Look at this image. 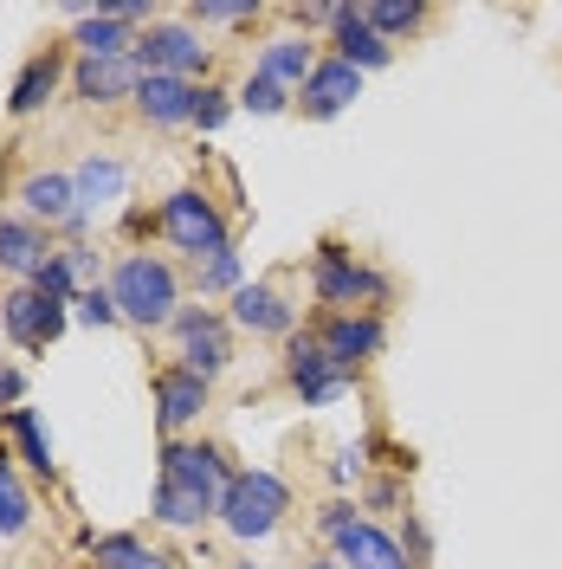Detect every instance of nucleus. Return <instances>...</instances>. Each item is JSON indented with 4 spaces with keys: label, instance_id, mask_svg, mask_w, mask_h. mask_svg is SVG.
I'll use <instances>...</instances> for the list:
<instances>
[{
    "label": "nucleus",
    "instance_id": "c85d7f7f",
    "mask_svg": "<svg viewBox=\"0 0 562 569\" xmlns=\"http://www.w3.org/2000/svg\"><path fill=\"white\" fill-rule=\"evenodd\" d=\"M194 284H201V298H220V291L233 298V291L247 284V272H240V252L227 247V252H213V259H201V266H194Z\"/></svg>",
    "mask_w": 562,
    "mask_h": 569
},
{
    "label": "nucleus",
    "instance_id": "2f4dec72",
    "mask_svg": "<svg viewBox=\"0 0 562 569\" xmlns=\"http://www.w3.org/2000/svg\"><path fill=\"white\" fill-rule=\"evenodd\" d=\"M240 110H252V117H279V110H291V91H284V84H272L265 71H252L247 91H240Z\"/></svg>",
    "mask_w": 562,
    "mask_h": 569
},
{
    "label": "nucleus",
    "instance_id": "aec40b11",
    "mask_svg": "<svg viewBox=\"0 0 562 569\" xmlns=\"http://www.w3.org/2000/svg\"><path fill=\"white\" fill-rule=\"evenodd\" d=\"M137 110H142V123L175 130V123H188V117H194V84H188V78H169V71H142Z\"/></svg>",
    "mask_w": 562,
    "mask_h": 569
},
{
    "label": "nucleus",
    "instance_id": "7ed1b4c3",
    "mask_svg": "<svg viewBox=\"0 0 562 569\" xmlns=\"http://www.w3.org/2000/svg\"><path fill=\"white\" fill-rule=\"evenodd\" d=\"M155 233H162L175 252H188L194 266L233 247V233H227V213L208 201V188H175V194L155 208Z\"/></svg>",
    "mask_w": 562,
    "mask_h": 569
},
{
    "label": "nucleus",
    "instance_id": "7c9ffc66",
    "mask_svg": "<svg viewBox=\"0 0 562 569\" xmlns=\"http://www.w3.org/2000/svg\"><path fill=\"white\" fill-rule=\"evenodd\" d=\"M71 318L91 323V330H110V323H123V318H117V298H110V284H84V291L71 298Z\"/></svg>",
    "mask_w": 562,
    "mask_h": 569
},
{
    "label": "nucleus",
    "instance_id": "c9c22d12",
    "mask_svg": "<svg viewBox=\"0 0 562 569\" xmlns=\"http://www.w3.org/2000/svg\"><path fill=\"white\" fill-rule=\"evenodd\" d=\"M401 550H408V563H414V569L433 557V537H426V525L414 518V511H408V543H401Z\"/></svg>",
    "mask_w": 562,
    "mask_h": 569
},
{
    "label": "nucleus",
    "instance_id": "2eb2a0df",
    "mask_svg": "<svg viewBox=\"0 0 562 569\" xmlns=\"http://www.w3.org/2000/svg\"><path fill=\"white\" fill-rule=\"evenodd\" d=\"M59 78H66V46H39V52H27V66L13 71V91H7V117H39V110L52 104Z\"/></svg>",
    "mask_w": 562,
    "mask_h": 569
},
{
    "label": "nucleus",
    "instance_id": "a211bd4d",
    "mask_svg": "<svg viewBox=\"0 0 562 569\" xmlns=\"http://www.w3.org/2000/svg\"><path fill=\"white\" fill-rule=\"evenodd\" d=\"M330 59H343V66H355V71H382L388 59H394V46H388L369 20H362V7H350L343 0V13H337V27H330Z\"/></svg>",
    "mask_w": 562,
    "mask_h": 569
},
{
    "label": "nucleus",
    "instance_id": "f8f14e48",
    "mask_svg": "<svg viewBox=\"0 0 562 569\" xmlns=\"http://www.w3.org/2000/svg\"><path fill=\"white\" fill-rule=\"evenodd\" d=\"M208 395H213L208 376H194V369H181V362H162V369H155V427H162L169 440H181V427H194L208 415Z\"/></svg>",
    "mask_w": 562,
    "mask_h": 569
},
{
    "label": "nucleus",
    "instance_id": "ea45409f",
    "mask_svg": "<svg viewBox=\"0 0 562 569\" xmlns=\"http://www.w3.org/2000/svg\"><path fill=\"white\" fill-rule=\"evenodd\" d=\"M233 569H259V563H233Z\"/></svg>",
    "mask_w": 562,
    "mask_h": 569
},
{
    "label": "nucleus",
    "instance_id": "4be33fe9",
    "mask_svg": "<svg viewBox=\"0 0 562 569\" xmlns=\"http://www.w3.org/2000/svg\"><path fill=\"white\" fill-rule=\"evenodd\" d=\"M259 71H265L272 84H284V91H304V78L317 71V46L304 33H279L259 52Z\"/></svg>",
    "mask_w": 562,
    "mask_h": 569
},
{
    "label": "nucleus",
    "instance_id": "cd10ccee",
    "mask_svg": "<svg viewBox=\"0 0 562 569\" xmlns=\"http://www.w3.org/2000/svg\"><path fill=\"white\" fill-rule=\"evenodd\" d=\"M362 20L394 46L401 33H421V27H426V7H421V0H369V7H362Z\"/></svg>",
    "mask_w": 562,
    "mask_h": 569
},
{
    "label": "nucleus",
    "instance_id": "20e7f679",
    "mask_svg": "<svg viewBox=\"0 0 562 569\" xmlns=\"http://www.w3.org/2000/svg\"><path fill=\"white\" fill-rule=\"evenodd\" d=\"M311 298L330 305V311H355V305H382V298H394V279L375 272V266H362L350 247L323 240L317 259H311Z\"/></svg>",
    "mask_w": 562,
    "mask_h": 569
},
{
    "label": "nucleus",
    "instance_id": "72a5a7b5",
    "mask_svg": "<svg viewBox=\"0 0 562 569\" xmlns=\"http://www.w3.org/2000/svg\"><path fill=\"white\" fill-rule=\"evenodd\" d=\"M350 525H355V505H350V498H330V505L317 511V531H323V537L350 531Z\"/></svg>",
    "mask_w": 562,
    "mask_h": 569
},
{
    "label": "nucleus",
    "instance_id": "412c9836",
    "mask_svg": "<svg viewBox=\"0 0 562 569\" xmlns=\"http://www.w3.org/2000/svg\"><path fill=\"white\" fill-rule=\"evenodd\" d=\"M71 188H78V213L91 220L98 208H117V201H123L130 169H123L117 156H84V162H78V176H71Z\"/></svg>",
    "mask_w": 562,
    "mask_h": 569
},
{
    "label": "nucleus",
    "instance_id": "e433bc0d",
    "mask_svg": "<svg viewBox=\"0 0 562 569\" xmlns=\"http://www.w3.org/2000/svg\"><path fill=\"white\" fill-rule=\"evenodd\" d=\"M362 453H369V447H362V440H350V447H343V453H337V466H330V472H337V486H350L355 472H362Z\"/></svg>",
    "mask_w": 562,
    "mask_h": 569
},
{
    "label": "nucleus",
    "instance_id": "c756f323",
    "mask_svg": "<svg viewBox=\"0 0 562 569\" xmlns=\"http://www.w3.org/2000/svg\"><path fill=\"white\" fill-rule=\"evenodd\" d=\"M259 13H265L259 0H194V7H188L194 27H247V20H259Z\"/></svg>",
    "mask_w": 562,
    "mask_h": 569
},
{
    "label": "nucleus",
    "instance_id": "0eeeda50",
    "mask_svg": "<svg viewBox=\"0 0 562 569\" xmlns=\"http://www.w3.org/2000/svg\"><path fill=\"white\" fill-rule=\"evenodd\" d=\"M142 71H169V78H188V84H208V66L213 52L201 46V33L194 27H181V20H149V33L137 39V52H130Z\"/></svg>",
    "mask_w": 562,
    "mask_h": 569
},
{
    "label": "nucleus",
    "instance_id": "9d476101",
    "mask_svg": "<svg viewBox=\"0 0 562 569\" xmlns=\"http://www.w3.org/2000/svg\"><path fill=\"white\" fill-rule=\"evenodd\" d=\"M317 343L330 350V362H343V369H362V362H375L388 350V323L375 311H330V318L317 323Z\"/></svg>",
    "mask_w": 562,
    "mask_h": 569
},
{
    "label": "nucleus",
    "instance_id": "bb28decb",
    "mask_svg": "<svg viewBox=\"0 0 562 569\" xmlns=\"http://www.w3.org/2000/svg\"><path fill=\"white\" fill-rule=\"evenodd\" d=\"M27 525H33V492L20 486V472H13V447L0 440V543L20 537Z\"/></svg>",
    "mask_w": 562,
    "mask_h": 569
},
{
    "label": "nucleus",
    "instance_id": "58836bf2",
    "mask_svg": "<svg viewBox=\"0 0 562 569\" xmlns=\"http://www.w3.org/2000/svg\"><path fill=\"white\" fill-rule=\"evenodd\" d=\"M298 569H343L337 557H317V563H298Z\"/></svg>",
    "mask_w": 562,
    "mask_h": 569
},
{
    "label": "nucleus",
    "instance_id": "b1692460",
    "mask_svg": "<svg viewBox=\"0 0 562 569\" xmlns=\"http://www.w3.org/2000/svg\"><path fill=\"white\" fill-rule=\"evenodd\" d=\"M91 557H98V569H175V557H169V550L142 543L137 531H104V537H91Z\"/></svg>",
    "mask_w": 562,
    "mask_h": 569
},
{
    "label": "nucleus",
    "instance_id": "393cba45",
    "mask_svg": "<svg viewBox=\"0 0 562 569\" xmlns=\"http://www.w3.org/2000/svg\"><path fill=\"white\" fill-rule=\"evenodd\" d=\"M66 46H78V59H130V52H137L130 27H117L110 13H84V20H71Z\"/></svg>",
    "mask_w": 562,
    "mask_h": 569
},
{
    "label": "nucleus",
    "instance_id": "39448f33",
    "mask_svg": "<svg viewBox=\"0 0 562 569\" xmlns=\"http://www.w3.org/2000/svg\"><path fill=\"white\" fill-rule=\"evenodd\" d=\"M284 382H291V395H298L304 408H330V401H343V395L355 389V376L343 362H330V350L317 343V330H304V337L284 343Z\"/></svg>",
    "mask_w": 562,
    "mask_h": 569
},
{
    "label": "nucleus",
    "instance_id": "5701e85b",
    "mask_svg": "<svg viewBox=\"0 0 562 569\" xmlns=\"http://www.w3.org/2000/svg\"><path fill=\"white\" fill-rule=\"evenodd\" d=\"M0 427H7V440H13V453L33 466L46 486H52V479H59V460H52V440H46V427H39L33 408H7V415H0Z\"/></svg>",
    "mask_w": 562,
    "mask_h": 569
},
{
    "label": "nucleus",
    "instance_id": "f3484780",
    "mask_svg": "<svg viewBox=\"0 0 562 569\" xmlns=\"http://www.w3.org/2000/svg\"><path fill=\"white\" fill-rule=\"evenodd\" d=\"M52 252H59L52 247V233L33 227L27 213H7V220H0V272H13L20 284H33V272L52 259Z\"/></svg>",
    "mask_w": 562,
    "mask_h": 569
},
{
    "label": "nucleus",
    "instance_id": "f704fd0d",
    "mask_svg": "<svg viewBox=\"0 0 562 569\" xmlns=\"http://www.w3.org/2000/svg\"><path fill=\"white\" fill-rule=\"evenodd\" d=\"M20 401H27V369L0 362V415H7V408H20Z\"/></svg>",
    "mask_w": 562,
    "mask_h": 569
},
{
    "label": "nucleus",
    "instance_id": "4c0bfd02",
    "mask_svg": "<svg viewBox=\"0 0 562 569\" xmlns=\"http://www.w3.org/2000/svg\"><path fill=\"white\" fill-rule=\"evenodd\" d=\"M369 505L394 511V505H401V486H394V479H375V486H369Z\"/></svg>",
    "mask_w": 562,
    "mask_h": 569
},
{
    "label": "nucleus",
    "instance_id": "a878e982",
    "mask_svg": "<svg viewBox=\"0 0 562 569\" xmlns=\"http://www.w3.org/2000/svg\"><path fill=\"white\" fill-rule=\"evenodd\" d=\"M149 518L162 525V531H201L213 518V505H201L194 492H181L169 479H155V505H149Z\"/></svg>",
    "mask_w": 562,
    "mask_h": 569
},
{
    "label": "nucleus",
    "instance_id": "1a4fd4ad",
    "mask_svg": "<svg viewBox=\"0 0 562 569\" xmlns=\"http://www.w3.org/2000/svg\"><path fill=\"white\" fill-rule=\"evenodd\" d=\"M66 305L59 298H39L33 284H13L7 298H0V330H7V343H20L27 356H39L46 343H59L66 337Z\"/></svg>",
    "mask_w": 562,
    "mask_h": 569
},
{
    "label": "nucleus",
    "instance_id": "f03ea898",
    "mask_svg": "<svg viewBox=\"0 0 562 569\" xmlns=\"http://www.w3.org/2000/svg\"><path fill=\"white\" fill-rule=\"evenodd\" d=\"M284 511H291V492H284L279 472H265V466H247V472H233L227 479V492H220V531L233 537V543H265V537L284 525Z\"/></svg>",
    "mask_w": 562,
    "mask_h": 569
},
{
    "label": "nucleus",
    "instance_id": "423d86ee",
    "mask_svg": "<svg viewBox=\"0 0 562 569\" xmlns=\"http://www.w3.org/2000/svg\"><path fill=\"white\" fill-rule=\"evenodd\" d=\"M175 330V350H181V369L194 376H227L233 369V318H220L208 305H181V318L169 323Z\"/></svg>",
    "mask_w": 562,
    "mask_h": 569
},
{
    "label": "nucleus",
    "instance_id": "6e6552de",
    "mask_svg": "<svg viewBox=\"0 0 562 569\" xmlns=\"http://www.w3.org/2000/svg\"><path fill=\"white\" fill-rule=\"evenodd\" d=\"M155 479H169V486H181V492H194L201 505L220 511V492H227L233 466H227V447H213V440H169Z\"/></svg>",
    "mask_w": 562,
    "mask_h": 569
},
{
    "label": "nucleus",
    "instance_id": "4468645a",
    "mask_svg": "<svg viewBox=\"0 0 562 569\" xmlns=\"http://www.w3.org/2000/svg\"><path fill=\"white\" fill-rule=\"evenodd\" d=\"M355 98H362V71L343 66V59H317V71L304 78V91H298V110H304L311 123H330V117H343Z\"/></svg>",
    "mask_w": 562,
    "mask_h": 569
},
{
    "label": "nucleus",
    "instance_id": "dca6fc26",
    "mask_svg": "<svg viewBox=\"0 0 562 569\" xmlns=\"http://www.w3.org/2000/svg\"><path fill=\"white\" fill-rule=\"evenodd\" d=\"M142 91V66L137 59H78L71 66V98H84V104H123V98H137Z\"/></svg>",
    "mask_w": 562,
    "mask_h": 569
},
{
    "label": "nucleus",
    "instance_id": "ddd939ff",
    "mask_svg": "<svg viewBox=\"0 0 562 569\" xmlns=\"http://www.w3.org/2000/svg\"><path fill=\"white\" fill-rule=\"evenodd\" d=\"M233 323L240 330H252V337H298V305L284 298L272 279H247L240 291H233Z\"/></svg>",
    "mask_w": 562,
    "mask_h": 569
},
{
    "label": "nucleus",
    "instance_id": "9b49d317",
    "mask_svg": "<svg viewBox=\"0 0 562 569\" xmlns=\"http://www.w3.org/2000/svg\"><path fill=\"white\" fill-rule=\"evenodd\" d=\"M13 194H20V213H27L33 227H46V233H52V227H66V233H84V227H91V220L78 213V188H71V176H59V169H33Z\"/></svg>",
    "mask_w": 562,
    "mask_h": 569
},
{
    "label": "nucleus",
    "instance_id": "6ab92c4d",
    "mask_svg": "<svg viewBox=\"0 0 562 569\" xmlns=\"http://www.w3.org/2000/svg\"><path fill=\"white\" fill-rule=\"evenodd\" d=\"M330 543H337V563L343 569H414L408 550H401L382 525H369V518H355L350 531H337Z\"/></svg>",
    "mask_w": 562,
    "mask_h": 569
},
{
    "label": "nucleus",
    "instance_id": "473e14b6",
    "mask_svg": "<svg viewBox=\"0 0 562 569\" xmlns=\"http://www.w3.org/2000/svg\"><path fill=\"white\" fill-rule=\"evenodd\" d=\"M227 117H233V98H227L220 84H194V117H188V123H194L201 137H213Z\"/></svg>",
    "mask_w": 562,
    "mask_h": 569
},
{
    "label": "nucleus",
    "instance_id": "f257e3e1",
    "mask_svg": "<svg viewBox=\"0 0 562 569\" xmlns=\"http://www.w3.org/2000/svg\"><path fill=\"white\" fill-rule=\"evenodd\" d=\"M110 298H117V318L137 330H169L181 318V279L155 252H123L110 266Z\"/></svg>",
    "mask_w": 562,
    "mask_h": 569
}]
</instances>
